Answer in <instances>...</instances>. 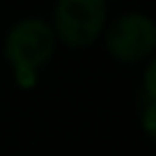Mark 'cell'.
I'll use <instances>...</instances> for the list:
<instances>
[{
	"label": "cell",
	"instance_id": "3957f363",
	"mask_svg": "<svg viewBox=\"0 0 156 156\" xmlns=\"http://www.w3.org/2000/svg\"><path fill=\"white\" fill-rule=\"evenodd\" d=\"M106 46L112 58L122 62H138L151 55L156 46V25L145 14H124L106 37Z\"/></svg>",
	"mask_w": 156,
	"mask_h": 156
},
{
	"label": "cell",
	"instance_id": "6da1fadb",
	"mask_svg": "<svg viewBox=\"0 0 156 156\" xmlns=\"http://www.w3.org/2000/svg\"><path fill=\"white\" fill-rule=\"evenodd\" d=\"M55 51V32L41 19H23L7 32L5 58L12 62L23 87L34 83V73L44 67Z\"/></svg>",
	"mask_w": 156,
	"mask_h": 156
},
{
	"label": "cell",
	"instance_id": "7a4b0ae2",
	"mask_svg": "<svg viewBox=\"0 0 156 156\" xmlns=\"http://www.w3.org/2000/svg\"><path fill=\"white\" fill-rule=\"evenodd\" d=\"M106 25V0H58L55 39L69 48L94 44Z\"/></svg>",
	"mask_w": 156,
	"mask_h": 156
}]
</instances>
